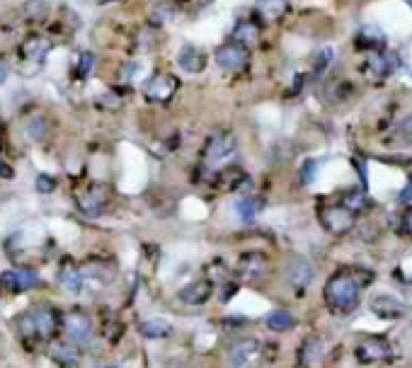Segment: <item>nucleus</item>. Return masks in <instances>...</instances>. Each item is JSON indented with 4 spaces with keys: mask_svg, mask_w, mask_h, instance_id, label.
<instances>
[{
    "mask_svg": "<svg viewBox=\"0 0 412 368\" xmlns=\"http://www.w3.org/2000/svg\"><path fill=\"white\" fill-rule=\"evenodd\" d=\"M325 301L335 313H352L359 306V281L350 274H335L325 283Z\"/></svg>",
    "mask_w": 412,
    "mask_h": 368,
    "instance_id": "1",
    "label": "nucleus"
},
{
    "mask_svg": "<svg viewBox=\"0 0 412 368\" xmlns=\"http://www.w3.org/2000/svg\"><path fill=\"white\" fill-rule=\"evenodd\" d=\"M235 150H238V139H235V134H230V131H214V134L206 139L204 150H202L204 165L206 168H216V165L225 163Z\"/></svg>",
    "mask_w": 412,
    "mask_h": 368,
    "instance_id": "2",
    "label": "nucleus"
},
{
    "mask_svg": "<svg viewBox=\"0 0 412 368\" xmlns=\"http://www.w3.org/2000/svg\"><path fill=\"white\" fill-rule=\"evenodd\" d=\"M24 315H27L29 325H32L34 337H37V340H42V342H51L53 335L58 332V325H61V320H58V313L53 310L49 303H34V306L29 308Z\"/></svg>",
    "mask_w": 412,
    "mask_h": 368,
    "instance_id": "3",
    "label": "nucleus"
},
{
    "mask_svg": "<svg viewBox=\"0 0 412 368\" xmlns=\"http://www.w3.org/2000/svg\"><path fill=\"white\" fill-rule=\"evenodd\" d=\"M107 204H110V194H107V186L100 184V182L85 184L76 194L78 211H80V213H85V216H100V213H105Z\"/></svg>",
    "mask_w": 412,
    "mask_h": 368,
    "instance_id": "4",
    "label": "nucleus"
},
{
    "mask_svg": "<svg viewBox=\"0 0 412 368\" xmlns=\"http://www.w3.org/2000/svg\"><path fill=\"white\" fill-rule=\"evenodd\" d=\"M180 87V80L170 73H155L144 87V97L151 105H168Z\"/></svg>",
    "mask_w": 412,
    "mask_h": 368,
    "instance_id": "5",
    "label": "nucleus"
},
{
    "mask_svg": "<svg viewBox=\"0 0 412 368\" xmlns=\"http://www.w3.org/2000/svg\"><path fill=\"white\" fill-rule=\"evenodd\" d=\"M49 51H51L49 37H44V34H39V32H32L19 44V51H17L19 63H24V66H44Z\"/></svg>",
    "mask_w": 412,
    "mask_h": 368,
    "instance_id": "6",
    "label": "nucleus"
},
{
    "mask_svg": "<svg viewBox=\"0 0 412 368\" xmlns=\"http://www.w3.org/2000/svg\"><path fill=\"white\" fill-rule=\"evenodd\" d=\"M63 332L71 337L73 344H83L92 337V317L83 308H73L63 315Z\"/></svg>",
    "mask_w": 412,
    "mask_h": 368,
    "instance_id": "7",
    "label": "nucleus"
},
{
    "mask_svg": "<svg viewBox=\"0 0 412 368\" xmlns=\"http://www.w3.org/2000/svg\"><path fill=\"white\" fill-rule=\"evenodd\" d=\"M320 223L327 233L332 235H345L354 228V213L347 211L342 204H332V206H323L320 209Z\"/></svg>",
    "mask_w": 412,
    "mask_h": 368,
    "instance_id": "8",
    "label": "nucleus"
},
{
    "mask_svg": "<svg viewBox=\"0 0 412 368\" xmlns=\"http://www.w3.org/2000/svg\"><path fill=\"white\" fill-rule=\"evenodd\" d=\"M39 286V274L34 269H8L0 274V288L8 293H27Z\"/></svg>",
    "mask_w": 412,
    "mask_h": 368,
    "instance_id": "9",
    "label": "nucleus"
},
{
    "mask_svg": "<svg viewBox=\"0 0 412 368\" xmlns=\"http://www.w3.org/2000/svg\"><path fill=\"white\" fill-rule=\"evenodd\" d=\"M259 351V342L252 340V337H240V340H233L225 349V366L228 368H243L248 366L250 361L257 356Z\"/></svg>",
    "mask_w": 412,
    "mask_h": 368,
    "instance_id": "10",
    "label": "nucleus"
},
{
    "mask_svg": "<svg viewBox=\"0 0 412 368\" xmlns=\"http://www.w3.org/2000/svg\"><path fill=\"white\" fill-rule=\"evenodd\" d=\"M390 354H393V349H390V344L384 337H366V340H361L357 344V361L364 366L390 359Z\"/></svg>",
    "mask_w": 412,
    "mask_h": 368,
    "instance_id": "11",
    "label": "nucleus"
},
{
    "mask_svg": "<svg viewBox=\"0 0 412 368\" xmlns=\"http://www.w3.org/2000/svg\"><path fill=\"white\" fill-rule=\"evenodd\" d=\"M248 61H250V51L235 42L223 44V46L216 51V63H218L223 71H240V68L248 66Z\"/></svg>",
    "mask_w": 412,
    "mask_h": 368,
    "instance_id": "12",
    "label": "nucleus"
},
{
    "mask_svg": "<svg viewBox=\"0 0 412 368\" xmlns=\"http://www.w3.org/2000/svg\"><path fill=\"white\" fill-rule=\"evenodd\" d=\"M49 359L61 368H73L80 364V349H78V344H73V342L53 340V342H49Z\"/></svg>",
    "mask_w": 412,
    "mask_h": 368,
    "instance_id": "13",
    "label": "nucleus"
},
{
    "mask_svg": "<svg viewBox=\"0 0 412 368\" xmlns=\"http://www.w3.org/2000/svg\"><path fill=\"white\" fill-rule=\"evenodd\" d=\"M214 293V286L206 279H197V281H189L187 286H182L178 291V301L182 306H204L206 301Z\"/></svg>",
    "mask_w": 412,
    "mask_h": 368,
    "instance_id": "14",
    "label": "nucleus"
},
{
    "mask_svg": "<svg viewBox=\"0 0 412 368\" xmlns=\"http://www.w3.org/2000/svg\"><path fill=\"white\" fill-rule=\"evenodd\" d=\"M17 15H19V22L32 24V27H39V24H44L49 19L51 10H49L46 0H24V3L19 5Z\"/></svg>",
    "mask_w": 412,
    "mask_h": 368,
    "instance_id": "15",
    "label": "nucleus"
},
{
    "mask_svg": "<svg viewBox=\"0 0 412 368\" xmlns=\"http://www.w3.org/2000/svg\"><path fill=\"white\" fill-rule=\"evenodd\" d=\"M58 283H61L63 291H68L71 296H78L83 291V286H85L80 267L76 262H71V259H66L61 264V269H58Z\"/></svg>",
    "mask_w": 412,
    "mask_h": 368,
    "instance_id": "16",
    "label": "nucleus"
},
{
    "mask_svg": "<svg viewBox=\"0 0 412 368\" xmlns=\"http://www.w3.org/2000/svg\"><path fill=\"white\" fill-rule=\"evenodd\" d=\"M371 310L379 317H384V320H398V317H403L408 313V306L393 296H376L371 301Z\"/></svg>",
    "mask_w": 412,
    "mask_h": 368,
    "instance_id": "17",
    "label": "nucleus"
},
{
    "mask_svg": "<svg viewBox=\"0 0 412 368\" xmlns=\"http://www.w3.org/2000/svg\"><path fill=\"white\" fill-rule=\"evenodd\" d=\"M313 277H316V272H313L311 262L303 257H293L291 262L286 264V279L291 286L296 288H306L308 283L313 281Z\"/></svg>",
    "mask_w": 412,
    "mask_h": 368,
    "instance_id": "18",
    "label": "nucleus"
},
{
    "mask_svg": "<svg viewBox=\"0 0 412 368\" xmlns=\"http://www.w3.org/2000/svg\"><path fill=\"white\" fill-rule=\"evenodd\" d=\"M178 66L182 68V71H187V73H202L206 68V53L202 51V49L187 44V46L180 49Z\"/></svg>",
    "mask_w": 412,
    "mask_h": 368,
    "instance_id": "19",
    "label": "nucleus"
},
{
    "mask_svg": "<svg viewBox=\"0 0 412 368\" xmlns=\"http://www.w3.org/2000/svg\"><path fill=\"white\" fill-rule=\"evenodd\" d=\"M175 15H178V3H170V0H160V3L151 5L148 22L153 24V27H165V24L173 22Z\"/></svg>",
    "mask_w": 412,
    "mask_h": 368,
    "instance_id": "20",
    "label": "nucleus"
},
{
    "mask_svg": "<svg viewBox=\"0 0 412 368\" xmlns=\"http://www.w3.org/2000/svg\"><path fill=\"white\" fill-rule=\"evenodd\" d=\"M139 332L146 337V340H163L173 332V325L165 317H151V320H144L139 325Z\"/></svg>",
    "mask_w": 412,
    "mask_h": 368,
    "instance_id": "21",
    "label": "nucleus"
},
{
    "mask_svg": "<svg viewBox=\"0 0 412 368\" xmlns=\"http://www.w3.org/2000/svg\"><path fill=\"white\" fill-rule=\"evenodd\" d=\"M257 37H259V29L252 19H240V22H235V27H233V42L235 44H240V46L248 49L257 42Z\"/></svg>",
    "mask_w": 412,
    "mask_h": 368,
    "instance_id": "22",
    "label": "nucleus"
},
{
    "mask_svg": "<svg viewBox=\"0 0 412 368\" xmlns=\"http://www.w3.org/2000/svg\"><path fill=\"white\" fill-rule=\"evenodd\" d=\"M264 269H267V257L259 252L243 254V259H240V272L248 279H259L264 274Z\"/></svg>",
    "mask_w": 412,
    "mask_h": 368,
    "instance_id": "23",
    "label": "nucleus"
},
{
    "mask_svg": "<svg viewBox=\"0 0 412 368\" xmlns=\"http://www.w3.org/2000/svg\"><path fill=\"white\" fill-rule=\"evenodd\" d=\"M323 354H325V342L318 340V337H311V340H306L301 347V364L303 366L318 364V361L323 359Z\"/></svg>",
    "mask_w": 412,
    "mask_h": 368,
    "instance_id": "24",
    "label": "nucleus"
},
{
    "mask_svg": "<svg viewBox=\"0 0 412 368\" xmlns=\"http://www.w3.org/2000/svg\"><path fill=\"white\" fill-rule=\"evenodd\" d=\"M262 209H264V201L257 199V196H243V199L235 204V213L243 220H252Z\"/></svg>",
    "mask_w": 412,
    "mask_h": 368,
    "instance_id": "25",
    "label": "nucleus"
},
{
    "mask_svg": "<svg viewBox=\"0 0 412 368\" xmlns=\"http://www.w3.org/2000/svg\"><path fill=\"white\" fill-rule=\"evenodd\" d=\"M293 325H296V320L289 310H272L267 315V327L272 332H289Z\"/></svg>",
    "mask_w": 412,
    "mask_h": 368,
    "instance_id": "26",
    "label": "nucleus"
},
{
    "mask_svg": "<svg viewBox=\"0 0 412 368\" xmlns=\"http://www.w3.org/2000/svg\"><path fill=\"white\" fill-rule=\"evenodd\" d=\"M286 10H289L286 0H259L257 3V12L264 19H279Z\"/></svg>",
    "mask_w": 412,
    "mask_h": 368,
    "instance_id": "27",
    "label": "nucleus"
},
{
    "mask_svg": "<svg viewBox=\"0 0 412 368\" xmlns=\"http://www.w3.org/2000/svg\"><path fill=\"white\" fill-rule=\"evenodd\" d=\"M366 66L371 68V73H374L376 78H386L390 71H393V66H390V58L386 56L384 51H371Z\"/></svg>",
    "mask_w": 412,
    "mask_h": 368,
    "instance_id": "28",
    "label": "nucleus"
},
{
    "mask_svg": "<svg viewBox=\"0 0 412 368\" xmlns=\"http://www.w3.org/2000/svg\"><path fill=\"white\" fill-rule=\"evenodd\" d=\"M371 201L366 199V194L361 189H354V191H347L345 196H342V206H345L347 211H352V213H357V211H366L369 209Z\"/></svg>",
    "mask_w": 412,
    "mask_h": 368,
    "instance_id": "29",
    "label": "nucleus"
},
{
    "mask_svg": "<svg viewBox=\"0 0 412 368\" xmlns=\"http://www.w3.org/2000/svg\"><path fill=\"white\" fill-rule=\"evenodd\" d=\"M92 68H95V56H92L90 51H83L76 63V76L80 78V80H85V78L92 73Z\"/></svg>",
    "mask_w": 412,
    "mask_h": 368,
    "instance_id": "30",
    "label": "nucleus"
},
{
    "mask_svg": "<svg viewBox=\"0 0 412 368\" xmlns=\"http://www.w3.org/2000/svg\"><path fill=\"white\" fill-rule=\"evenodd\" d=\"M53 189H56V179H53L51 175H39L37 177V191H42V194H51Z\"/></svg>",
    "mask_w": 412,
    "mask_h": 368,
    "instance_id": "31",
    "label": "nucleus"
},
{
    "mask_svg": "<svg viewBox=\"0 0 412 368\" xmlns=\"http://www.w3.org/2000/svg\"><path fill=\"white\" fill-rule=\"evenodd\" d=\"M398 136L405 141V143H412V114H408L398 124Z\"/></svg>",
    "mask_w": 412,
    "mask_h": 368,
    "instance_id": "32",
    "label": "nucleus"
},
{
    "mask_svg": "<svg viewBox=\"0 0 412 368\" xmlns=\"http://www.w3.org/2000/svg\"><path fill=\"white\" fill-rule=\"evenodd\" d=\"M313 175H316V163H313V160H308V163H306V168L301 170V177H303V182H311V179H313Z\"/></svg>",
    "mask_w": 412,
    "mask_h": 368,
    "instance_id": "33",
    "label": "nucleus"
},
{
    "mask_svg": "<svg viewBox=\"0 0 412 368\" xmlns=\"http://www.w3.org/2000/svg\"><path fill=\"white\" fill-rule=\"evenodd\" d=\"M398 201H403V204H408V201H412V177H410L408 186H405V189L398 194Z\"/></svg>",
    "mask_w": 412,
    "mask_h": 368,
    "instance_id": "34",
    "label": "nucleus"
},
{
    "mask_svg": "<svg viewBox=\"0 0 412 368\" xmlns=\"http://www.w3.org/2000/svg\"><path fill=\"white\" fill-rule=\"evenodd\" d=\"M0 177H5V179H10L12 177V168H10L5 160H0Z\"/></svg>",
    "mask_w": 412,
    "mask_h": 368,
    "instance_id": "35",
    "label": "nucleus"
},
{
    "mask_svg": "<svg viewBox=\"0 0 412 368\" xmlns=\"http://www.w3.org/2000/svg\"><path fill=\"white\" fill-rule=\"evenodd\" d=\"M8 73H10L8 61H5V58H0V82H5V80H8Z\"/></svg>",
    "mask_w": 412,
    "mask_h": 368,
    "instance_id": "36",
    "label": "nucleus"
},
{
    "mask_svg": "<svg viewBox=\"0 0 412 368\" xmlns=\"http://www.w3.org/2000/svg\"><path fill=\"white\" fill-rule=\"evenodd\" d=\"M403 225H405V230L412 235V209L405 211V216H403Z\"/></svg>",
    "mask_w": 412,
    "mask_h": 368,
    "instance_id": "37",
    "label": "nucleus"
},
{
    "mask_svg": "<svg viewBox=\"0 0 412 368\" xmlns=\"http://www.w3.org/2000/svg\"><path fill=\"white\" fill-rule=\"evenodd\" d=\"M184 3H187L189 8H206V5H211L214 0H184Z\"/></svg>",
    "mask_w": 412,
    "mask_h": 368,
    "instance_id": "38",
    "label": "nucleus"
},
{
    "mask_svg": "<svg viewBox=\"0 0 412 368\" xmlns=\"http://www.w3.org/2000/svg\"><path fill=\"white\" fill-rule=\"evenodd\" d=\"M100 3H119V0H100Z\"/></svg>",
    "mask_w": 412,
    "mask_h": 368,
    "instance_id": "39",
    "label": "nucleus"
},
{
    "mask_svg": "<svg viewBox=\"0 0 412 368\" xmlns=\"http://www.w3.org/2000/svg\"><path fill=\"white\" fill-rule=\"evenodd\" d=\"M102 368H114V366H102Z\"/></svg>",
    "mask_w": 412,
    "mask_h": 368,
    "instance_id": "40",
    "label": "nucleus"
}]
</instances>
